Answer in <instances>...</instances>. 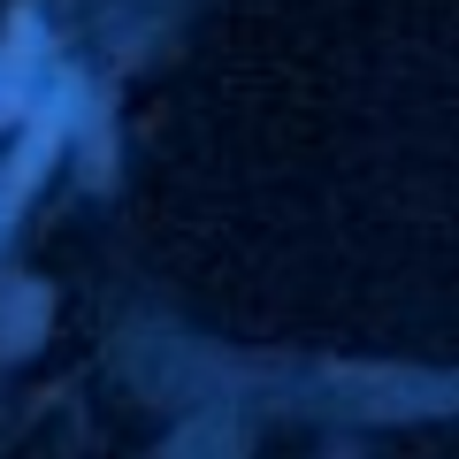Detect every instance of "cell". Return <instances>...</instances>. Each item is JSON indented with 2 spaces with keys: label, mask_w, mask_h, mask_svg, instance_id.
<instances>
[{
  "label": "cell",
  "mask_w": 459,
  "mask_h": 459,
  "mask_svg": "<svg viewBox=\"0 0 459 459\" xmlns=\"http://www.w3.org/2000/svg\"><path fill=\"white\" fill-rule=\"evenodd\" d=\"M16 84H23V62H16V54H0V115L16 108Z\"/></svg>",
  "instance_id": "obj_1"
}]
</instances>
